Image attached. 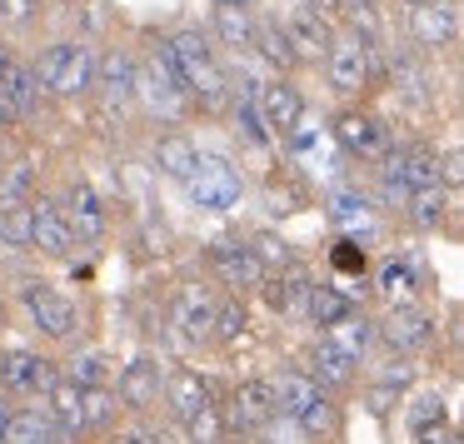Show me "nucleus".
<instances>
[{"label":"nucleus","mask_w":464,"mask_h":444,"mask_svg":"<svg viewBox=\"0 0 464 444\" xmlns=\"http://www.w3.org/2000/svg\"><path fill=\"white\" fill-rule=\"evenodd\" d=\"M160 55H165V65L175 71V81L185 85V95H195L200 105H220L225 101V71H220V61H215V51H210V41H205L200 31H180V35H170V41L160 45Z\"/></svg>","instance_id":"f257e3e1"},{"label":"nucleus","mask_w":464,"mask_h":444,"mask_svg":"<svg viewBox=\"0 0 464 444\" xmlns=\"http://www.w3.org/2000/svg\"><path fill=\"white\" fill-rule=\"evenodd\" d=\"M35 71V85L51 95H81L95 85V51L91 45H75V41H61V45H45L41 61L31 65Z\"/></svg>","instance_id":"f03ea898"},{"label":"nucleus","mask_w":464,"mask_h":444,"mask_svg":"<svg viewBox=\"0 0 464 444\" xmlns=\"http://www.w3.org/2000/svg\"><path fill=\"white\" fill-rule=\"evenodd\" d=\"M180 185L190 190V200L200 205V210H215V215L235 210V205H240V195H245L240 170H235L230 160H220V155H195L190 175H185Z\"/></svg>","instance_id":"7ed1b4c3"},{"label":"nucleus","mask_w":464,"mask_h":444,"mask_svg":"<svg viewBox=\"0 0 464 444\" xmlns=\"http://www.w3.org/2000/svg\"><path fill=\"white\" fill-rule=\"evenodd\" d=\"M21 300H25V314H31V324L45 334V340H71L75 324H81V310H75V300H71V294H61L55 285H45V280H25Z\"/></svg>","instance_id":"20e7f679"},{"label":"nucleus","mask_w":464,"mask_h":444,"mask_svg":"<svg viewBox=\"0 0 464 444\" xmlns=\"http://www.w3.org/2000/svg\"><path fill=\"white\" fill-rule=\"evenodd\" d=\"M334 140L344 145V155H354V160H374V165L394 150L390 125H384L380 115H370V111H340L334 115Z\"/></svg>","instance_id":"39448f33"},{"label":"nucleus","mask_w":464,"mask_h":444,"mask_svg":"<svg viewBox=\"0 0 464 444\" xmlns=\"http://www.w3.org/2000/svg\"><path fill=\"white\" fill-rule=\"evenodd\" d=\"M324 71H330L334 91H344V95L364 91V85H370V75H374L370 41H364V35H334L330 51H324Z\"/></svg>","instance_id":"423d86ee"},{"label":"nucleus","mask_w":464,"mask_h":444,"mask_svg":"<svg viewBox=\"0 0 464 444\" xmlns=\"http://www.w3.org/2000/svg\"><path fill=\"white\" fill-rule=\"evenodd\" d=\"M380 334H384V344H390L394 354H414V350H424V344L434 340V320L414 300H390V314H384Z\"/></svg>","instance_id":"0eeeda50"},{"label":"nucleus","mask_w":464,"mask_h":444,"mask_svg":"<svg viewBox=\"0 0 464 444\" xmlns=\"http://www.w3.org/2000/svg\"><path fill=\"white\" fill-rule=\"evenodd\" d=\"M410 35L424 51L454 45L459 41V11H454V0H420V5H410Z\"/></svg>","instance_id":"6e6552de"},{"label":"nucleus","mask_w":464,"mask_h":444,"mask_svg":"<svg viewBox=\"0 0 464 444\" xmlns=\"http://www.w3.org/2000/svg\"><path fill=\"white\" fill-rule=\"evenodd\" d=\"M160 390H165V370H160V360H150V354H135V360L115 374V400H121L125 410H135V414L150 410V404L160 400Z\"/></svg>","instance_id":"1a4fd4ad"},{"label":"nucleus","mask_w":464,"mask_h":444,"mask_svg":"<svg viewBox=\"0 0 464 444\" xmlns=\"http://www.w3.org/2000/svg\"><path fill=\"white\" fill-rule=\"evenodd\" d=\"M135 91L145 95V105H150L160 121H180L185 115V85L175 81V71L165 65V55H155V61L135 75Z\"/></svg>","instance_id":"9d476101"},{"label":"nucleus","mask_w":464,"mask_h":444,"mask_svg":"<svg viewBox=\"0 0 464 444\" xmlns=\"http://www.w3.org/2000/svg\"><path fill=\"white\" fill-rule=\"evenodd\" d=\"M55 380L51 360L31 350H5L0 354V390L5 394H45V384Z\"/></svg>","instance_id":"9b49d317"},{"label":"nucleus","mask_w":464,"mask_h":444,"mask_svg":"<svg viewBox=\"0 0 464 444\" xmlns=\"http://www.w3.org/2000/svg\"><path fill=\"white\" fill-rule=\"evenodd\" d=\"M210 270L220 275L225 285H235V290H260V280H265V260L255 255V245H240V240L215 245Z\"/></svg>","instance_id":"f8f14e48"},{"label":"nucleus","mask_w":464,"mask_h":444,"mask_svg":"<svg viewBox=\"0 0 464 444\" xmlns=\"http://www.w3.org/2000/svg\"><path fill=\"white\" fill-rule=\"evenodd\" d=\"M215 290H205V285H180L170 300V320L180 334H190V340H210V324H215Z\"/></svg>","instance_id":"ddd939ff"},{"label":"nucleus","mask_w":464,"mask_h":444,"mask_svg":"<svg viewBox=\"0 0 464 444\" xmlns=\"http://www.w3.org/2000/svg\"><path fill=\"white\" fill-rule=\"evenodd\" d=\"M0 439L5 444H61V439H75L55 414H41V410H5L0 420Z\"/></svg>","instance_id":"4468645a"},{"label":"nucleus","mask_w":464,"mask_h":444,"mask_svg":"<svg viewBox=\"0 0 464 444\" xmlns=\"http://www.w3.org/2000/svg\"><path fill=\"white\" fill-rule=\"evenodd\" d=\"M285 41H290L295 65H320L324 51H330V41H334V31H330V21H324L320 11H304V15H295V21L285 25Z\"/></svg>","instance_id":"2eb2a0df"},{"label":"nucleus","mask_w":464,"mask_h":444,"mask_svg":"<svg viewBox=\"0 0 464 444\" xmlns=\"http://www.w3.org/2000/svg\"><path fill=\"white\" fill-rule=\"evenodd\" d=\"M71 245H75V235H71V225H65L61 205L55 200H31V250L61 260V255H71Z\"/></svg>","instance_id":"dca6fc26"},{"label":"nucleus","mask_w":464,"mask_h":444,"mask_svg":"<svg viewBox=\"0 0 464 444\" xmlns=\"http://www.w3.org/2000/svg\"><path fill=\"white\" fill-rule=\"evenodd\" d=\"M330 220L340 225L350 240H374V235H380V210L370 205V195H354V190L330 195Z\"/></svg>","instance_id":"f3484780"},{"label":"nucleus","mask_w":464,"mask_h":444,"mask_svg":"<svg viewBox=\"0 0 464 444\" xmlns=\"http://www.w3.org/2000/svg\"><path fill=\"white\" fill-rule=\"evenodd\" d=\"M260 121H265V130L270 135H290L295 125H300V115H304V101H300V91H295L290 81H275V85H265L260 91Z\"/></svg>","instance_id":"a211bd4d"},{"label":"nucleus","mask_w":464,"mask_h":444,"mask_svg":"<svg viewBox=\"0 0 464 444\" xmlns=\"http://www.w3.org/2000/svg\"><path fill=\"white\" fill-rule=\"evenodd\" d=\"M61 215H65L75 240H101L105 235V210H101V195H95L91 185H71L65 200H61Z\"/></svg>","instance_id":"6ab92c4d"},{"label":"nucleus","mask_w":464,"mask_h":444,"mask_svg":"<svg viewBox=\"0 0 464 444\" xmlns=\"http://www.w3.org/2000/svg\"><path fill=\"white\" fill-rule=\"evenodd\" d=\"M270 390H275V414H290V420H300L314 400H324V384L310 370H285L280 380H270Z\"/></svg>","instance_id":"aec40b11"},{"label":"nucleus","mask_w":464,"mask_h":444,"mask_svg":"<svg viewBox=\"0 0 464 444\" xmlns=\"http://www.w3.org/2000/svg\"><path fill=\"white\" fill-rule=\"evenodd\" d=\"M230 420L240 424V430H265V424L275 420V390H270V380H245V384H235Z\"/></svg>","instance_id":"412c9836"},{"label":"nucleus","mask_w":464,"mask_h":444,"mask_svg":"<svg viewBox=\"0 0 464 444\" xmlns=\"http://www.w3.org/2000/svg\"><path fill=\"white\" fill-rule=\"evenodd\" d=\"M384 160L394 165V175H400L410 190H424V185H444V160L434 150H424V145H414V150H390Z\"/></svg>","instance_id":"4be33fe9"},{"label":"nucleus","mask_w":464,"mask_h":444,"mask_svg":"<svg viewBox=\"0 0 464 444\" xmlns=\"http://www.w3.org/2000/svg\"><path fill=\"white\" fill-rule=\"evenodd\" d=\"M95 81H101V91H105V105H125L135 95V61L125 51H111L105 61H95Z\"/></svg>","instance_id":"5701e85b"},{"label":"nucleus","mask_w":464,"mask_h":444,"mask_svg":"<svg viewBox=\"0 0 464 444\" xmlns=\"http://www.w3.org/2000/svg\"><path fill=\"white\" fill-rule=\"evenodd\" d=\"M165 400H170V410L180 414V420H190L195 410H205L210 404V384L200 380L195 370H175V374H165Z\"/></svg>","instance_id":"b1692460"},{"label":"nucleus","mask_w":464,"mask_h":444,"mask_svg":"<svg viewBox=\"0 0 464 444\" xmlns=\"http://www.w3.org/2000/svg\"><path fill=\"white\" fill-rule=\"evenodd\" d=\"M354 364L360 360H350V354H344L340 344H330V340H320L310 350V374L324 384V390H344V384L354 380Z\"/></svg>","instance_id":"393cba45"},{"label":"nucleus","mask_w":464,"mask_h":444,"mask_svg":"<svg viewBox=\"0 0 464 444\" xmlns=\"http://www.w3.org/2000/svg\"><path fill=\"white\" fill-rule=\"evenodd\" d=\"M45 394H51V414H55V420H61L71 434H85V384L61 380V374H55V380L45 384Z\"/></svg>","instance_id":"a878e982"},{"label":"nucleus","mask_w":464,"mask_h":444,"mask_svg":"<svg viewBox=\"0 0 464 444\" xmlns=\"http://www.w3.org/2000/svg\"><path fill=\"white\" fill-rule=\"evenodd\" d=\"M350 310H360V304L350 300V294L340 290V285H310V294H304V320H314L324 330V324H334V320H344Z\"/></svg>","instance_id":"bb28decb"},{"label":"nucleus","mask_w":464,"mask_h":444,"mask_svg":"<svg viewBox=\"0 0 464 444\" xmlns=\"http://www.w3.org/2000/svg\"><path fill=\"white\" fill-rule=\"evenodd\" d=\"M324 340L330 344H340L350 360H364V350H370V340H374V324L364 320L360 310H350L344 320H334V324H324Z\"/></svg>","instance_id":"cd10ccee"},{"label":"nucleus","mask_w":464,"mask_h":444,"mask_svg":"<svg viewBox=\"0 0 464 444\" xmlns=\"http://www.w3.org/2000/svg\"><path fill=\"white\" fill-rule=\"evenodd\" d=\"M265 294H270V304L275 310H285V314H300L304 310V294H310V280H304L300 270H280V275H270L265 270Z\"/></svg>","instance_id":"c85d7f7f"},{"label":"nucleus","mask_w":464,"mask_h":444,"mask_svg":"<svg viewBox=\"0 0 464 444\" xmlns=\"http://www.w3.org/2000/svg\"><path fill=\"white\" fill-rule=\"evenodd\" d=\"M380 294L384 300H414V294H420V265L400 260V255L384 260L380 265Z\"/></svg>","instance_id":"c756f323"},{"label":"nucleus","mask_w":464,"mask_h":444,"mask_svg":"<svg viewBox=\"0 0 464 444\" xmlns=\"http://www.w3.org/2000/svg\"><path fill=\"white\" fill-rule=\"evenodd\" d=\"M410 215L424 225V230H440L444 215H450V185H424V190H410Z\"/></svg>","instance_id":"7c9ffc66"},{"label":"nucleus","mask_w":464,"mask_h":444,"mask_svg":"<svg viewBox=\"0 0 464 444\" xmlns=\"http://www.w3.org/2000/svg\"><path fill=\"white\" fill-rule=\"evenodd\" d=\"M195 155L200 150H195L185 135H165V140L155 145V165H160V175H170V180H185V175H190Z\"/></svg>","instance_id":"2f4dec72"},{"label":"nucleus","mask_w":464,"mask_h":444,"mask_svg":"<svg viewBox=\"0 0 464 444\" xmlns=\"http://www.w3.org/2000/svg\"><path fill=\"white\" fill-rule=\"evenodd\" d=\"M35 195V160H5L0 170V205H25Z\"/></svg>","instance_id":"473e14b6"},{"label":"nucleus","mask_w":464,"mask_h":444,"mask_svg":"<svg viewBox=\"0 0 464 444\" xmlns=\"http://www.w3.org/2000/svg\"><path fill=\"white\" fill-rule=\"evenodd\" d=\"M71 380L85 384V390H111L115 370H111V360H105V350H81V354H75V360H71Z\"/></svg>","instance_id":"72a5a7b5"},{"label":"nucleus","mask_w":464,"mask_h":444,"mask_svg":"<svg viewBox=\"0 0 464 444\" xmlns=\"http://www.w3.org/2000/svg\"><path fill=\"white\" fill-rule=\"evenodd\" d=\"M0 245L5 250H31V200L0 205Z\"/></svg>","instance_id":"f704fd0d"},{"label":"nucleus","mask_w":464,"mask_h":444,"mask_svg":"<svg viewBox=\"0 0 464 444\" xmlns=\"http://www.w3.org/2000/svg\"><path fill=\"white\" fill-rule=\"evenodd\" d=\"M0 81H5V91L15 95V105H21L25 115L35 111V101H41V85H35V71H31V65H15V61H11L5 71H0Z\"/></svg>","instance_id":"c9c22d12"},{"label":"nucleus","mask_w":464,"mask_h":444,"mask_svg":"<svg viewBox=\"0 0 464 444\" xmlns=\"http://www.w3.org/2000/svg\"><path fill=\"white\" fill-rule=\"evenodd\" d=\"M295 424H300V430L310 434V439H330V434H340V414H334V404H330V400H314Z\"/></svg>","instance_id":"e433bc0d"},{"label":"nucleus","mask_w":464,"mask_h":444,"mask_svg":"<svg viewBox=\"0 0 464 444\" xmlns=\"http://www.w3.org/2000/svg\"><path fill=\"white\" fill-rule=\"evenodd\" d=\"M240 330H245V304L240 300H220L215 304V324H210V334L215 340H240Z\"/></svg>","instance_id":"4c0bfd02"},{"label":"nucleus","mask_w":464,"mask_h":444,"mask_svg":"<svg viewBox=\"0 0 464 444\" xmlns=\"http://www.w3.org/2000/svg\"><path fill=\"white\" fill-rule=\"evenodd\" d=\"M250 41L265 51V61H270V65H295L290 41H285V31H280V25H260V31H250Z\"/></svg>","instance_id":"58836bf2"},{"label":"nucleus","mask_w":464,"mask_h":444,"mask_svg":"<svg viewBox=\"0 0 464 444\" xmlns=\"http://www.w3.org/2000/svg\"><path fill=\"white\" fill-rule=\"evenodd\" d=\"M240 11H245V5H220V11H215V31H220L230 45H250V31H255Z\"/></svg>","instance_id":"ea45409f"},{"label":"nucleus","mask_w":464,"mask_h":444,"mask_svg":"<svg viewBox=\"0 0 464 444\" xmlns=\"http://www.w3.org/2000/svg\"><path fill=\"white\" fill-rule=\"evenodd\" d=\"M185 424H190V439H205V444L225 439V414L215 410V400L205 404V410H195V414H190V420H185Z\"/></svg>","instance_id":"a19ab883"},{"label":"nucleus","mask_w":464,"mask_h":444,"mask_svg":"<svg viewBox=\"0 0 464 444\" xmlns=\"http://www.w3.org/2000/svg\"><path fill=\"white\" fill-rule=\"evenodd\" d=\"M115 414V400L105 390H85V430H95V424H111Z\"/></svg>","instance_id":"79ce46f5"},{"label":"nucleus","mask_w":464,"mask_h":444,"mask_svg":"<svg viewBox=\"0 0 464 444\" xmlns=\"http://www.w3.org/2000/svg\"><path fill=\"white\" fill-rule=\"evenodd\" d=\"M250 245H255V255L265 260V270H270V265H290V245L275 240V235H260V240H250Z\"/></svg>","instance_id":"37998d69"},{"label":"nucleus","mask_w":464,"mask_h":444,"mask_svg":"<svg viewBox=\"0 0 464 444\" xmlns=\"http://www.w3.org/2000/svg\"><path fill=\"white\" fill-rule=\"evenodd\" d=\"M25 121V111L15 105V95L5 91V81H0V125H21Z\"/></svg>","instance_id":"c03bdc74"},{"label":"nucleus","mask_w":464,"mask_h":444,"mask_svg":"<svg viewBox=\"0 0 464 444\" xmlns=\"http://www.w3.org/2000/svg\"><path fill=\"white\" fill-rule=\"evenodd\" d=\"M31 15V0H0V21H25Z\"/></svg>","instance_id":"a18cd8bd"},{"label":"nucleus","mask_w":464,"mask_h":444,"mask_svg":"<svg viewBox=\"0 0 464 444\" xmlns=\"http://www.w3.org/2000/svg\"><path fill=\"white\" fill-rule=\"evenodd\" d=\"M410 374H414L410 364H404V360H394L390 370H384V384H410Z\"/></svg>","instance_id":"49530a36"},{"label":"nucleus","mask_w":464,"mask_h":444,"mask_svg":"<svg viewBox=\"0 0 464 444\" xmlns=\"http://www.w3.org/2000/svg\"><path fill=\"white\" fill-rule=\"evenodd\" d=\"M314 11H334V5H340V0H310Z\"/></svg>","instance_id":"de8ad7c7"},{"label":"nucleus","mask_w":464,"mask_h":444,"mask_svg":"<svg viewBox=\"0 0 464 444\" xmlns=\"http://www.w3.org/2000/svg\"><path fill=\"white\" fill-rule=\"evenodd\" d=\"M5 160H11V150H5V135H0V170H5Z\"/></svg>","instance_id":"09e8293b"},{"label":"nucleus","mask_w":464,"mask_h":444,"mask_svg":"<svg viewBox=\"0 0 464 444\" xmlns=\"http://www.w3.org/2000/svg\"><path fill=\"white\" fill-rule=\"evenodd\" d=\"M5 65H11V51H5V45H0V71H5Z\"/></svg>","instance_id":"8fccbe9b"},{"label":"nucleus","mask_w":464,"mask_h":444,"mask_svg":"<svg viewBox=\"0 0 464 444\" xmlns=\"http://www.w3.org/2000/svg\"><path fill=\"white\" fill-rule=\"evenodd\" d=\"M0 330H5V300H0Z\"/></svg>","instance_id":"3c124183"},{"label":"nucleus","mask_w":464,"mask_h":444,"mask_svg":"<svg viewBox=\"0 0 464 444\" xmlns=\"http://www.w3.org/2000/svg\"><path fill=\"white\" fill-rule=\"evenodd\" d=\"M220 5H250V0H220Z\"/></svg>","instance_id":"603ef678"},{"label":"nucleus","mask_w":464,"mask_h":444,"mask_svg":"<svg viewBox=\"0 0 464 444\" xmlns=\"http://www.w3.org/2000/svg\"><path fill=\"white\" fill-rule=\"evenodd\" d=\"M35 5H45V0H31V11H35Z\"/></svg>","instance_id":"864d4df0"},{"label":"nucleus","mask_w":464,"mask_h":444,"mask_svg":"<svg viewBox=\"0 0 464 444\" xmlns=\"http://www.w3.org/2000/svg\"><path fill=\"white\" fill-rule=\"evenodd\" d=\"M404 5H420V0H404Z\"/></svg>","instance_id":"5fc2aeb1"},{"label":"nucleus","mask_w":464,"mask_h":444,"mask_svg":"<svg viewBox=\"0 0 464 444\" xmlns=\"http://www.w3.org/2000/svg\"><path fill=\"white\" fill-rule=\"evenodd\" d=\"M0 420H5V410H0Z\"/></svg>","instance_id":"6e6d98bb"}]
</instances>
